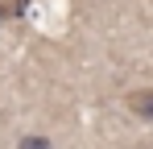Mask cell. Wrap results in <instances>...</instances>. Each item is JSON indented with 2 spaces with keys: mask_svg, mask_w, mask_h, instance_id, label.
Returning <instances> with one entry per match:
<instances>
[{
  "mask_svg": "<svg viewBox=\"0 0 153 149\" xmlns=\"http://www.w3.org/2000/svg\"><path fill=\"white\" fill-rule=\"evenodd\" d=\"M4 13H8V8H4V0H0V25H4Z\"/></svg>",
  "mask_w": 153,
  "mask_h": 149,
  "instance_id": "3957f363",
  "label": "cell"
},
{
  "mask_svg": "<svg viewBox=\"0 0 153 149\" xmlns=\"http://www.w3.org/2000/svg\"><path fill=\"white\" fill-rule=\"evenodd\" d=\"M17 149H54V141L46 133H25V137H17Z\"/></svg>",
  "mask_w": 153,
  "mask_h": 149,
  "instance_id": "7a4b0ae2",
  "label": "cell"
},
{
  "mask_svg": "<svg viewBox=\"0 0 153 149\" xmlns=\"http://www.w3.org/2000/svg\"><path fill=\"white\" fill-rule=\"evenodd\" d=\"M128 108L137 120H153V87H132L128 91Z\"/></svg>",
  "mask_w": 153,
  "mask_h": 149,
  "instance_id": "6da1fadb",
  "label": "cell"
}]
</instances>
